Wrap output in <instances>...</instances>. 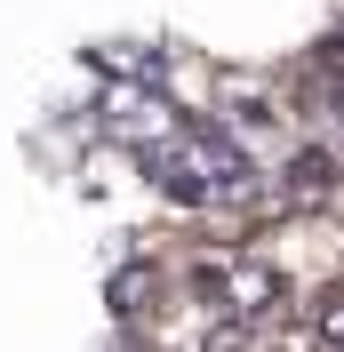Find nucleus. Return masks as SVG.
Returning a JSON list of instances; mask_svg holds the SVG:
<instances>
[{
	"instance_id": "1",
	"label": "nucleus",
	"mask_w": 344,
	"mask_h": 352,
	"mask_svg": "<svg viewBox=\"0 0 344 352\" xmlns=\"http://www.w3.org/2000/svg\"><path fill=\"white\" fill-rule=\"evenodd\" d=\"M193 272H200V296H208L224 320H280V312H297L280 264L248 256V248H200Z\"/></svg>"
},
{
	"instance_id": "2",
	"label": "nucleus",
	"mask_w": 344,
	"mask_h": 352,
	"mask_svg": "<svg viewBox=\"0 0 344 352\" xmlns=\"http://www.w3.org/2000/svg\"><path fill=\"white\" fill-rule=\"evenodd\" d=\"M184 120H193V112L176 104L160 80H105V96H96V129H105L112 144H129V153L169 144Z\"/></svg>"
}]
</instances>
